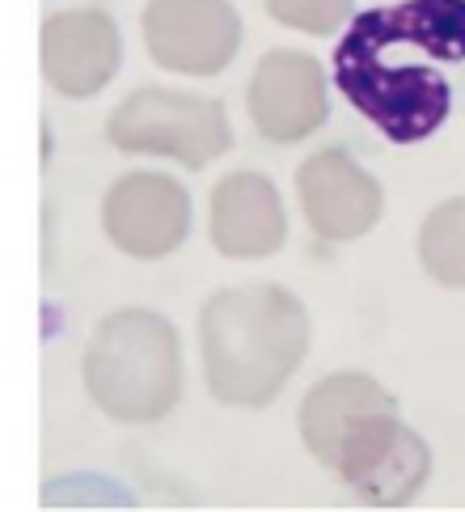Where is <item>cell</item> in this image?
<instances>
[{
    "mask_svg": "<svg viewBox=\"0 0 465 512\" xmlns=\"http://www.w3.org/2000/svg\"><path fill=\"white\" fill-rule=\"evenodd\" d=\"M330 77L389 144L432 140L465 98V0L364 9L334 47Z\"/></svg>",
    "mask_w": 465,
    "mask_h": 512,
    "instance_id": "1",
    "label": "cell"
},
{
    "mask_svg": "<svg viewBox=\"0 0 465 512\" xmlns=\"http://www.w3.org/2000/svg\"><path fill=\"white\" fill-rule=\"evenodd\" d=\"M301 436L364 504H411L432 474V449L398 419V398L364 373L322 377L301 402Z\"/></svg>",
    "mask_w": 465,
    "mask_h": 512,
    "instance_id": "2",
    "label": "cell"
},
{
    "mask_svg": "<svg viewBox=\"0 0 465 512\" xmlns=\"http://www.w3.org/2000/svg\"><path fill=\"white\" fill-rule=\"evenodd\" d=\"M208 390L225 407H267L309 352V314L279 284L220 288L199 314Z\"/></svg>",
    "mask_w": 465,
    "mask_h": 512,
    "instance_id": "3",
    "label": "cell"
},
{
    "mask_svg": "<svg viewBox=\"0 0 465 512\" xmlns=\"http://www.w3.org/2000/svg\"><path fill=\"white\" fill-rule=\"evenodd\" d=\"M85 390L119 424H153L182 398V343L157 309H115L85 347Z\"/></svg>",
    "mask_w": 465,
    "mask_h": 512,
    "instance_id": "4",
    "label": "cell"
},
{
    "mask_svg": "<svg viewBox=\"0 0 465 512\" xmlns=\"http://www.w3.org/2000/svg\"><path fill=\"white\" fill-rule=\"evenodd\" d=\"M106 140L123 153L174 157L186 170H203L233 149V127L216 98L182 94V89H136L115 106Z\"/></svg>",
    "mask_w": 465,
    "mask_h": 512,
    "instance_id": "5",
    "label": "cell"
},
{
    "mask_svg": "<svg viewBox=\"0 0 465 512\" xmlns=\"http://www.w3.org/2000/svg\"><path fill=\"white\" fill-rule=\"evenodd\" d=\"M144 47L165 72L216 77L241 47V17L229 0H148Z\"/></svg>",
    "mask_w": 465,
    "mask_h": 512,
    "instance_id": "6",
    "label": "cell"
},
{
    "mask_svg": "<svg viewBox=\"0 0 465 512\" xmlns=\"http://www.w3.org/2000/svg\"><path fill=\"white\" fill-rule=\"evenodd\" d=\"M102 229L132 259H165L191 233V195L170 174H123L102 199Z\"/></svg>",
    "mask_w": 465,
    "mask_h": 512,
    "instance_id": "7",
    "label": "cell"
},
{
    "mask_svg": "<svg viewBox=\"0 0 465 512\" xmlns=\"http://www.w3.org/2000/svg\"><path fill=\"white\" fill-rule=\"evenodd\" d=\"M246 106H250V119L263 140L296 144V140L318 132L330 115L326 72L313 56H305V51L275 47L254 68Z\"/></svg>",
    "mask_w": 465,
    "mask_h": 512,
    "instance_id": "8",
    "label": "cell"
},
{
    "mask_svg": "<svg viewBox=\"0 0 465 512\" xmlns=\"http://www.w3.org/2000/svg\"><path fill=\"white\" fill-rule=\"evenodd\" d=\"M296 195H301L309 229L326 242H356L381 221L385 195L347 149H322L296 170Z\"/></svg>",
    "mask_w": 465,
    "mask_h": 512,
    "instance_id": "9",
    "label": "cell"
},
{
    "mask_svg": "<svg viewBox=\"0 0 465 512\" xmlns=\"http://www.w3.org/2000/svg\"><path fill=\"white\" fill-rule=\"evenodd\" d=\"M123 60L119 26L106 9H64L43 22V77L64 98H93Z\"/></svg>",
    "mask_w": 465,
    "mask_h": 512,
    "instance_id": "10",
    "label": "cell"
},
{
    "mask_svg": "<svg viewBox=\"0 0 465 512\" xmlns=\"http://www.w3.org/2000/svg\"><path fill=\"white\" fill-rule=\"evenodd\" d=\"M288 216L275 182L241 170L216 182L212 191V246L225 259H267L284 246Z\"/></svg>",
    "mask_w": 465,
    "mask_h": 512,
    "instance_id": "11",
    "label": "cell"
},
{
    "mask_svg": "<svg viewBox=\"0 0 465 512\" xmlns=\"http://www.w3.org/2000/svg\"><path fill=\"white\" fill-rule=\"evenodd\" d=\"M419 263L444 288H465V195L444 199L419 229Z\"/></svg>",
    "mask_w": 465,
    "mask_h": 512,
    "instance_id": "12",
    "label": "cell"
},
{
    "mask_svg": "<svg viewBox=\"0 0 465 512\" xmlns=\"http://www.w3.org/2000/svg\"><path fill=\"white\" fill-rule=\"evenodd\" d=\"M279 26L305 34H334L351 17V0H263Z\"/></svg>",
    "mask_w": 465,
    "mask_h": 512,
    "instance_id": "13",
    "label": "cell"
}]
</instances>
